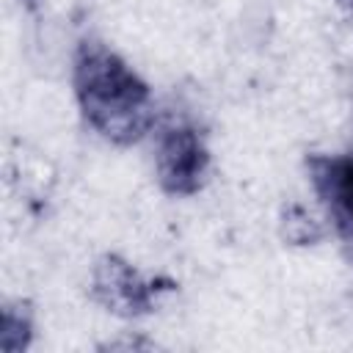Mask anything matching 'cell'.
I'll use <instances>...</instances> for the list:
<instances>
[{
    "label": "cell",
    "mask_w": 353,
    "mask_h": 353,
    "mask_svg": "<svg viewBox=\"0 0 353 353\" xmlns=\"http://www.w3.org/2000/svg\"><path fill=\"white\" fill-rule=\"evenodd\" d=\"M347 3H353V0H347Z\"/></svg>",
    "instance_id": "5b68a950"
},
{
    "label": "cell",
    "mask_w": 353,
    "mask_h": 353,
    "mask_svg": "<svg viewBox=\"0 0 353 353\" xmlns=\"http://www.w3.org/2000/svg\"><path fill=\"white\" fill-rule=\"evenodd\" d=\"M99 290L108 292V303L121 312H135L143 306L146 287L138 281V276L124 265H105L99 273Z\"/></svg>",
    "instance_id": "277c9868"
},
{
    "label": "cell",
    "mask_w": 353,
    "mask_h": 353,
    "mask_svg": "<svg viewBox=\"0 0 353 353\" xmlns=\"http://www.w3.org/2000/svg\"><path fill=\"white\" fill-rule=\"evenodd\" d=\"M314 185L339 232L353 237V154L314 160Z\"/></svg>",
    "instance_id": "3957f363"
},
{
    "label": "cell",
    "mask_w": 353,
    "mask_h": 353,
    "mask_svg": "<svg viewBox=\"0 0 353 353\" xmlns=\"http://www.w3.org/2000/svg\"><path fill=\"white\" fill-rule=\"evenodd\" d=\"M204 168H207V152L196 130L185 124L168 127L157 149V171L163 185L174 193H190L201 185Z\"/></svg>",
    "instance_id": "7a4b0ae2"
},
{
    "label": "cell",
    "mask_w": 353,
    "mask_h": 353,
    "mask_svg": "<svg viewBox=\"0 0 353 353\" xmlns=\"http://www.w3.org/2000/svg\"><path fill=\"white\" fill-rule=\"evenodd\" d=\"M74 80L85 119L105 138L135 141L149 127V88L108 47L83 44Z\"/></svg>",
    "instance_id": "6da1fadb"
}]
</instances>
